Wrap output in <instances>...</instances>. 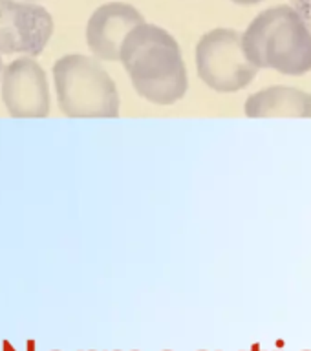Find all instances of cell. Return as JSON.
<instances>
[{
	"label": "cell",
	"instance_id": "6da1fadb",
	"mask_svg": "<svg viewBox=\"0 0 311 351\" xmlns=\"http://www.w3.org/2000/svg\"><path fill=\"white\" fill-rule=\"evenodd\" d=\"M119 60L139 97L169 106L187 93L189 75L178 40L156 24H141L126 35Z\"/></svg>",
	"mask_w": 311,
	"mask_h": 351
},
{
	"label": "cell",
	"instance_id": "7a4b0ae2",
	"mask_svg": "<svg viewBox=\"0 0 311 351\" xmlns=\"http://www.w3.org/2000/svg\"><path fill=\"white\" fill-rule=\"evenodd\" d=\"M242 44L258 70L291 77L311 71V32L291 5H275L258 13L242 33Z\"/></svg>",
	"mask_w": 311,
	"mask_h": 351
},
{
	"label": "cell",
	"instance_id": "3957f363",
	"mask_svg": "<svg viewBox=\"0 0 311 351\" xmlns=\"http://www.w3.org/2000/svg\"><path fill=\"white\" fill-rule=\"evenodd\" d=\"M60 112L71 119H112L119 115V92L95 57L70 53L54 64Z\"/></svg>",
	"mask_w": 311,
	"mask_h": 351
},
{
	"label": "cell",
	"instance_id": "277c9868",
	"mask_svg": "<svg viewBox=\"0 0 311 351\" xmlns=\"http://www.w3.org/2000/svg\"><path fill=\"white\" fill-rule=\"evenodd\" d=\"M196 71L203 84L218 93H235L255 81L258 68L246 57L242 33L214 27L196 44Z\"/></svg>",
	"mask_w": 311,
	"mask_h": 351
},
{
	"label": "cell",
	"instance_id": "5b68a950",
	"mask_svg": "<svg viewBox=\"0 0 311 351\" xmlns=\"http://www.w3.org/2000/svg\"><path fill=\"white\" fill-rule=\"evenodd\" d=\"M54 35V19L33 2L0 0V53H43Z\"/></svg>",
	"mask_w": 311,
	"mask_h": 351
},
{
	"label": "cell",
	"instance_id": "8992f818",
	"mask_svg": "<svg viewBox=\"0 0 311 351\" xmlns=\"http://www.w3.org/2000/svg\"><path fill=\"white\" fill-rule=\"evenodd\" d=\"M2 101L15 119H43L49 114L46 71L35 59H15L2 71Z\"/></svg>",
	"mask_w": 311,
	"mask_h": 351
},
{
	"label": "cell",
	"instance_id": "52a82bcc",
	"mask_svg": "<svg viewBox=\"0 0 311 351\" xmlns=\"http://www.w3.org/2000/svg\"><path fill=\"white\" fill-rule=\"evenodd\" d=\"M145 24V19L132 4L108 2L93 11L87 24V44L97 60H119L126 35Z\"/></svg>",
	"mask_w": 311,
	"mask_h": 351
},
{
	"label": "cell",
	"instance_id": "ba28073f",
	"mask_svg": "<svg viewBox=\"0 0 311 351\" xmlns=\"http://www.w3.org/2000/svg\"><path fill=\"white\" fill-rule=\"evenodd\" d=\"M244 114L251 119L264 117H311V92L297 86L275 84L251 93L244 103Z\"/></svg>",
	"mask_w": 311,
	"mask_h": 351
},
{
	"label": "cell",
	"instance_id": "9c48e42d",
	"mask_svg": "<svg viewBox=\"0 0 311 351\" xmlns=\"http://www.w3.org/2000/svg\"><path fill=\"white\" fill-rule=\"evenodd\" d=\"M231 2H235V4L240 5H253V4H260L264 0H231Z\"/></svg>",
	"mask_w": 311,
	"mask_h": 351
},
{
	"label": "cell",
	"instance_id": "30bf717a",
	"mask_svg": "<svg viewBox=\"0 0 311 351\" xmlns=\"http://www.w3.org/2000/svg\"><path fill=\"white\" fill-rule=\"evenodd\" d=\"M0 73H2V59H0Z\"/></svg>",
	"mask_w": 311,
	"mask_h": 351
}]
</instances>
